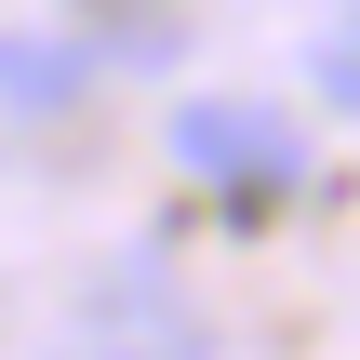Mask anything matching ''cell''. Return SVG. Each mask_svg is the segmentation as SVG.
I'll return each mask as SVG.
<instances>
[{
    "label": "cell",
    "mask_w": 360,
    "mask_h": 360,
    "mask_svg": "<svg viewBox=\"0 0 360 360\" xmlns=\"http://www.w3.org/2000/svg\"><path fill=\"white\" fill-rule=\"evenodd\" d=\"M321 94H334V107L360 120V40H321Z\"/></svg>",
    "instance_id": "obj_3"
},
{
    "label": "cell",
    "mask_w": 360,
    "mask_h": 360,
    "mask_svg": "<svg viewBox=\"0 0 360 360\" xmlns=\"http://www.w3.org/2000/svg\"><path fill=\"white\" fill-rule=\"evenodd\" d=\"M0 94H13V107H67V94H80V53H53V40H13V27H0Z\"/></svg>",
    "instance_id": "obj_2"
},
{
    "label": "cell",
    "mask_w": 360,
    "mask_h": 360,
    "mask_svg": "<svg viewBox=\"0 0 360 360\" xmlns=\"http://www.w3.org/2000/svg\"><path fill=\"white\" fill-rule=\"evenodd\" d=\"M294 160H307V134H294L281 107H254V94H187V107H174V174H200V187H227V200L294 187Z\"/></svg>",
    "instance_id": "obj_1"
},
{
    "label": "cell",
    "mask_w": 360,
    "mask_h": 360,
    "mask_svg": "<svg viewBox=\"0 0 360 360\" xmlns=\"http://www.w3.org/2000/svg\"><path fill=\"white\" fill-rule=\"evenodd\" d=\"M67 360H174V347H107V334H80Z\"/></svg>",
    "instance_id": "obj_4"
}]
</instances>
